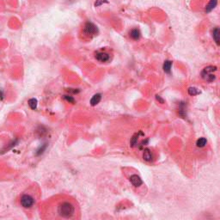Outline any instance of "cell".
Wrapping results in <instances>:
<instances>
[{
    "mask_svg": "<svg viewBox=\"0 0 220 220\" xmlns=\"http://www.w3.org/2000/svg\"><path fill=\"white\" fill-rule=\"evenodd\" d=\"M218 68L213 65H208L207 67H205L203 69V71H201V77L202 78L207 81L208 83H213L216 79V76H215V72L217 71Z\"/></svg>",
    "mask_w": 220,
    "mask_h": 220,
    "instance_id": "2",
    "label": "cell"
},
{
    "mask_svg": "<svg viewBox=\"0 0 220 220\" xmlns=\"http://www.w3.org/2000/svg\"><path fill=\"white\" fill-rule=\"evenodd\" d=\"M207 144V140L205 138H200L198 140H197V142H196V144H197V146L198 147H200V148H202V147H204V146H206V144Z\"/></svg>",
    "mask_w": 220,
    "mask_h": 220,
    "instance_id": "15",
    "label": "cell"
},
{
    "mask_svg": "<svg viewBox=\"0 0 220 220\" xmlns=\"http://www.w3.org/2000/svg\"><path fill=\"white\" fill-rule=\"evenodd\" d=\"M28 106L30 107V109L32 110H35L36 109V108H37V104H38V101H37V99H35V98H31V99H29L28 100Z\"/></svg>",
    "mask_w": 220,
    "mask_h": 220,
    "instance_id": "13",
    "label": "cell"
},
{
    "mask_svg": "<svg viewBox=\"0 0 220 220\" xmlns=\"http://www.w3.org/2000/svg\"><path fill=\"white\" fill-rule=\"evenodd\" d=\"M130 182L132 183V185L135 188H139L140 186L143 185V181L142 179L136 174H133L129 177Z\"/></svg>",
    "mask_w": 220,
    "mask_h": 220,
    "instance_id": "6",
    "label": "cell"
},
{
    "mask_svg": "<svg viewBox=\"0 0 220 220\" xmlns=\"http://www.w3.org/2000/svg\"><path fill=\"white\" fill-rule=\"evenodd\" d=\"M130 37L134 40H138L141 37V33L139 31V29L138 28H133L129 32Z\"/></svg>",
    "mask_w": 220,
    "mask_h": 220,
    "instance_id": "7",
    "label": "cell"
},
{
    "mask_svg": "<svg viewBox=\"0 0 220 220\" xmlns=\"http://www.w3.org/2000/svg\"><path fill=\"white\" fill-rule=\"evenodd\" d=\"M219 28L217 27V28H215L213 29V38L214 41H215V43L217 44V46H219L220 44V40H219Z\"/></svg>",
    "mask_w": 220,
    "mask_h": 220,
    "instance_id": "11",
    "label": "cell"
},
{
    "mask_svg": "<svg viewBox=\"0 0 220 220\" xmlns=\"http://www.w3.org/2000/svg\"><path fill=\"white\" fill-rule=\"evenodd\" d=\"M101 100H102V94H100V93L95 94L91 99V106H96V105H97V104L101 102Z\"/></svg>",
    "mask_w": 220,
    "mask_h": 220,
    "instance_id": "10",
    "label": "cell"
},
{
    "mask_svg": "<svg viewBox=\"0 0 220 220\" xmlns=\"http://www.w3.org/2000/svg\"><path fill=\"white\" fill-rule=\"evenodd\" d=\"M108 3H109L108 0H97L95 2V7H99L103 4H108Z\"/></svg>",
    "mask_w": 220,
    "mask_h": 220,
    "instance_id": "16",
    "label": "cell"
},
{
    "mask_svg": "<svg viewBox=\"0 0 220 220\" xmlns=\"http://www.w3.org/2000/svg\"><path fill=\"white\" fill-rule=\"evenodd\" d=\"M46 148V144H44L42 147H40V148L37 150V153H36V154H37V155H40V154H42V153H43V151L45 150Z\"/></svg>",
    "mask_w": 220,
    "mask_h": 220,
    "instance_id": "18",
    "label": "cell"
},
{
    "mask_svg": "<svg viewBox=\"0 0 220 220\" xmlns=\"http://www.w3.org/2000/svg\"><path fill=\"white\" fill-rule=\"evenodd\" d=\"M95 58L97 60H98L99 62H102V63H105V62H108L110 59V55L106 52H101V51H98L96 52L95 54Z\"/></svg>",
    "mask_w": 220,
    "mask_h": 220,
    "instance_id": "5",
    "label": "cell"
},
{
    "mask_svg": "<svg viewBox=\"0 0 220 220\" xmlns=\"http://www.w3.org/2000/svg\"><path fill=\"white\" fill-rule=\"evenodd\" d=\"M84 34L86 36H95L98 34L97 27L91 22H87L84 26Z\"/></svg>",
    "mask_w": 220,
    "mask_h": 220,
    "instance_id": "3",
    "label": "cell"
},
{
    "mask_svg": "<svg viewBox=\"0 0 220 220\" xmlns=\"http://www.w3.org/2000/svg\"><path fill=\"white\" fill-rule=\"evenodd\" d=\"M47 214L49 215V218L54 219H74L77 215V206L75 202L70 199H58L48 207Z\"/></svg>",
    "mask_w": 220,
    "mask_h": 220,
    "instance_id": "1",
    "label": "cell"
},
{
    "mask_svg": "<svg viewBox=\"0 0 220 220\" xmlns=\"http://www.w3.org/2000/svg\"><path fill=\"white\" fill-rule=\"evenodd\" d=\"M64 99L66 102H68L69 103H75V99L71 96H64Z\"/></svg>",
    "mask_w": 220,
    "mask_h": 220,
    "instance_id": "17",
    "label": "cell"
},
{
    "mask_svg": "<svg viewBox=\"0 0 220 220\" xmlns=\"http://www.w3.org/2000/svg\"><path fill=\"white\" fill-rule=\"evenodd\" d=\"M188 93L190 95V96H197L199 94H201V91L198 90L197 88L195 87H189L188 90Z\"/></svg>",
    "mask_w": 220,
    "mask_h": 220,
    "instance_id": "14",
    "label": "cell"
},
{
    "mask_svg": "<svg viewBox=\"0 0 220 220\" xmlns=\"http://www.w3.org/2000/svg\"><path fill=\"white\" fill-rule=\"evenodd\" d=\"M217 4H218V0H210V2L208 3V4L206 6V9H205L206 12L210 13L213 10L216 8Z\"/></svg>",
    "mask_w": 220,
    "mask_h": 220,
    "instance_id": "8",
    "label": "cell"
},
{
    "mask_svg": "<svg viewBox=\"0 0 220 220\" xmlns=\"http://www.w3.org/2000/svg\"><path fill=\"white\" fill-rule=\"evenodd\" d=\"M66 91L68 92H72L73 94H77L79 92V90H78V89H67Z\"/></svg>",
    "mask_w": 220,
    "mask_h": 220,
    "instance_id": "19",
    "label": "cell"
},
{
    "mask_svg": "<svg viewBox=\"0 0 220 220\" xmlns=\"http://www.w3.org/2000/svg\"><path fill=\"white\" fill-rule=\"evenodd\" d=\"M143 158L144 161L146 162H150L153 158V156L152 153L150 151V150L149 149H144V152H143Z\"/></svg>",
    "mask_w": 220,
    "mask_h": 220,
    "instance_id": "9",
    "label": "cell"
},
{
    "mask_svg": "<svg viewBox=\"0 0 220 220\" xmlns=\"http://www.w3.org/2000/svg\"><path fill=\"white\" fill-rule=\"evenodd\" d=\"M171 67H172V61L170 60H165L163 65H162V69L164 72H166L167 74H170L171 72Z\"/></svg>",
    "mask_w": 220,
    "mask_h": 220,
    "instance_id": "12",
    "label": "cell"
},
{
    "mask_svg": "<svg viewBox=\"0 0 220 220\" xmlns=\"http://www.w3.org/2000/svg\"><path fill=\"white\" fill-rule=\"evenodd\" d=\"M3 97H4V93L3 91H0V99H3Z\"/></svg>",
    "mask_w": 220,
    "mask_h": 220,
    "instance_id": "21",
    "label": "cell"
},
{
    "mask_svg": "<svg viewBox=\"0 0 220 220\" xmlns=\"http://www.w3.org/2000/svg\"><path fill=\"white\" fill-rule=\"evenodd\" d=\"M21 206L26 209H29L34 205V199L30 194H23L20 200Z\"/></svg>",
    "mask_w": 220,
    "mask_h": 220,
    "instance_id": "4",
    "label": "cell"
},
{
    "mask_svg": "<svg viewBox=\"0 0 220 220\" xmlns=\"http://www.w3.org/2000/svg\"><path fill=\"white\" fill-rule=\"evenodd\" d=\"M156 99H157V100H158V101H159L161 103H164V101H163V100H162V98L159 97V96H156Z\"/></svg>",
    "mask_w": 220,
    "mask_h": 220,
    "instance_id": "20",
    "label": "cell"
}]
</instances>
